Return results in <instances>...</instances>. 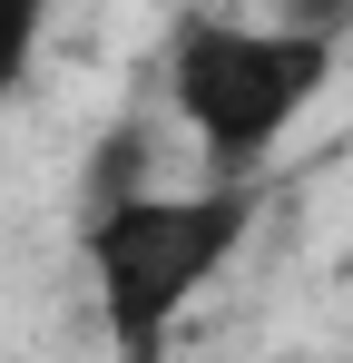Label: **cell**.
Returning <instances> with one entry per match:
<instances>
[{"label":"cell","mask_w":353,"mask_h":363,"mask_svg":"<svg viewBox=\"0 0 353 363\" xmlns=\"http://www.w3.org/2000/svg\"><path fill=\"white\" fill-rule=\"evenodd\" d=\"M255 236V177H216V186H128L99 196L79 216V265L118 354H157L176 334V314L226 275Z\"/></svg>","instance_id":"1"},{"label":"cell","mask_w":353,"mask_h":363,"mask_svg":"<svg viewBox=\"0 0 353 363\" xmlns=\"http://www.w3.org/2000/svg\"><path fill=\"white\" fill-rule=\"evenodd\" d=\"M344 30L324 20H245V10H196L167 40V108L176 128L206 147L216 177H255L275 147L294 138V118L334 89Z\"/></svg>","instance_id":"2"},{"label":"cell","mask_w":353,"mask_h":363,"mask_svg":"<svg viewBox=\"0 0 353 363\" xmlns=\"http://www.w3.org/2000/svg\"><path fill=\"white\" fill-rule=\"evenodd\" d=\"M50 10L59 0H0V108L30 89V69H40V50H50Z\"/></svg>","instance_id":"3"}]
</instances>
